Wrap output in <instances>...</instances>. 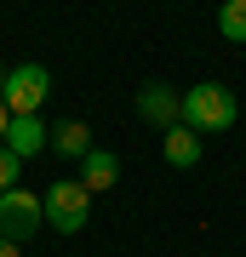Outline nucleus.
I'll list each match as a JSON object with an SVG mask.
<instances>
[{
	"instance_id": "obj_5",
	"label": "nucleus",
	"mask_w": 246,
	"mask_h": 257,
	"mask_svg": "<svg viewBox=\"0 0 246 257\" xmlns=\"http://www.w3.org/2000/svg\"><path fill=\"white\" fill-rule=\"evenodd\" d=\"M137 120H149V126H178L183 120V92H172L166 80H149V86H137Z\"/></svg>"
},
{
	"instance_id": "obj_2",
	"label": "nucleus",
	"mask_w": 246,
	"mask_h": 257,
	"mask_svg": "<svg viewBox=\"0 0 246 257\" xmlns=\"http://www.w3.org/2000/svg\"><path fill=\"white\" fill-rule=\"evenodd\" d=\"M46 97H52V74H46V63H18L6 80H0V103L12 109V120H35Z\"/></svg>"
},
{
	"instance_id": "obj_13",
	"label": "nucleus",
	"mask_w": 246,
	"mask_h": 257,
	"mask_svg": "<svg viewBox=\"0 0 246 257\" xmlns=\"http://www.w3.org/2000/svg\"><path fill=\"white\" fill-rule=\"evenodd\" d=\"M0 257H23V251H18V246H12V240H0Z\"/></svg>"
},
{
	"instance_id": "obj_1",
	"label": "nucleus",
	"mask_w": 246,
	"mask_h": 257,
	"mask_svg": "<svg viewBox=\"0 0 246 257\" xmlns=\"http://www.w3.org/2000/svg\"><path fill=\"white\" fill-rule=\"evenodd\" d=\"M235 120H240V103H235L229 86L201 80V86H189V92H183V126H189V132L212 138V132H229Z\"/></svg>"
},
{
	"instance_id": "obj_11",
	"label": "nucleus",
	"mask_w": 246,
	"mask_h": 257,
	"mask_svg": "<svg viewBox=\"0 0 246 257\" xmlns=\"http://www.w3.org/2000/svg\"><path fill=\"white\" fill-rule=\"evenodd\" d=\"M18 172H23V160L12 155V149H0V194H12V189H18Z\"/></svg>"
},
{
	"instance_id": "obj_4",
	"label": "nucleus",
	"mask_w": 246,
	"mask_h": 257,
	"mask_svg": "<svg viewBox=\"0 0 246 257\" xmlns=\"http://www.w3.org/2000/svg\"><path fill=\"white\" fill-rule=\"evenodd\" d=\"M86 217H92V189L86 183H52V189H46V229L80 234Z\"/></svg>"
},
{
	"instance_id": "obj_7",
	"label": "nucleus",
	"mask_w": 246,
	"mask_h": 257,
	"mask_svg": "<svg viewBox=\"0 0 246 257\" xmlns=\"http://www.w3.org/2000/svg\"><path fill=\"white\" fill-rule=\"evenodd\" d=\"M80 183H86L92 194L115 189V183H120V155H115V149H92V155L80 160Z\"/></svg>"
},
{
	"instance_id": "obj_6",
	"label": "nucleus",
	"mask_w": 246,
	"mask_h": 257,
	"mask_svg": "<svg viewBox=\"0 0 246 257\" xmlns=\"http://www.w3.org/2000/svg\"><path fill=\"white\" fill-rule=\"evenodd\" d=\"M160 155H166V166L189 172V166L206 155V143H201V132H189V126L178 120V126H166V138H160Z\"/></svg>"
},
{
	"instance_id": "obj_3",
	"label": "nucleus",
	"mask_w": 246,
	"mask_h": 257,
	"mask_svg": "<svg viewBox=\"0 0 246 257\" xmlns=\"http://www.w3.org/2000/svg\"><path fill=\"white\" fill-rule=\"evenodd\" d=\"M40 229H46V200H40V194H29L23 183L12 194H0V240L23 246V240H35Z\"/></svg>"
},
{
	"instance_id": "obj_10",
	"label": "nucleus",
	"mask_w": 246,
	"mask_h": 257,
	"mask_svg": "<svg viewBox=\"0 0 246 257\" xmlns=\"http://www.w3.org/2000/svg\"><path fill=\"white\" fill-rule=\"evenodd\" d=\"M218 35L235 40V46H246V0H223L218 6Z\"/></svg>"
},
{
	"instance_id": "obj_12",
	"label": "nucleus",
	"mask_w": 246,
	"mask_h": 257,
	"mask_svg": "<svg viewBox=\"0 0 246 257\" xmlns=\"http://www.w3.org/2000/svg\"><path fill=\"white\" fill-rule=\"evenodd\" d=\"M6 132H12V109L0 103V149H6Z\"/></svg>"
},
{
	"instance_id": "obj_8",
	"label": "nucleus",
	"mask_w": 246,
	"mask_h": 257,
	"mask_svg": "<svg viewBox=\"0 0 246 257\" xmlns=\"http://www.w3.org/2000/svg\"><path fill=\"white\" fill-rule=\"evenodd\" d=\"M52 149L63 160H86L92 155V132H86V120H57L52 126Z\"/></svg>"
},
{
	"instance_id": "obj_9",
	"label": "nucleus",
	"mask_w": 246,
	"mask_h": 257,
	"mask_svg": "<svg viewBox=\"0 0 246 257\" xmlns=\"http://www.w3.org/2000/svg\"><path fill=\"white\" fill-rule=\"evenodd\" d=\"M46 138H52V132L40 126V120H12V132H6V149L18 160H29V155H40L46 149Z\"/></svg>"
}]
</instances>
